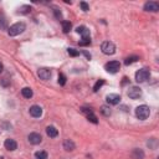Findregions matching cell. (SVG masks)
Masks as SVG:
<instances>
[{
	"mask_svg": "<svg viewBox=\"0 0 159 159\" xmlns=\"http://www.w3.org/2000/svg\"><path fill=\"white\" fill-rule=\"evenodd\" d=\"M91 44V37H88V39H82L80 41V46H87V45H90Z\"/></svg>",
	"mask_w": 159,
	"mask_h": 159,
	"instance_id": "cell-27",
	"label": "cell"
},
{
	"mask_svg": "<svg viewBox=\"0 0 159 159\" xmlns=\"http://www.w3.org/2000/svg\"><path fill=\"white\" fill-rule=\"evenodd\" d=\"M54 11H55V15H56L57 19H60V17L62 16V15H61V11H58V9H55Z\"/></svg>",
	"mask_w": 159,
	"mask_h": 159,
	"instance_id": "cell-29",
	"label": "cell"
},
{
	"mask_svg": "<svg viewBox=\"0 0 159 159\" xmlns=\"http://www.w3.org/2000/svg\"><path fill=\"white\" fill-rule=\"evenodd\" d=\"M139 60V57L138 56H129V57H127L126 60H124V63L127 65H132V63H134V62H137Z\"/></svg>",
	"mask_w": 159,
	"mask_h": 159,
	"instance_id": "cell-21",
	"label": "cell"
},
{
	"mask_svg": "<svg viewBox=\"0 0 159 159\" xmlns=\"http://www.w3.org/2000/svg\"><path fill=\"white\" fill-rule=\"evenodd\" d=\"M26 30V25L25 22H16V24L11 25L9 29H8V34L10 36H17V35L22 34Z\"/></svg>",
	"mask_w": 159,
	"mask_h": 159,
	"instance_id": "cell-1",
	"label": "cell"
},
{
	"mask_svg": "<svg viewBox=\"0 0 159 159\" xmlns=\"http://www.w3.org/2000/svg\"><path fill=\"white\" fill-rule=\"evenodd\" d=\"M30 114L34 117V118H39V117L42 116V108L37 104H34L30 107Z\"/></svg>",
	"mask_w": 159,
	"mask_h": 159,
	"instance_id": "cell-12",
	"label": "cell"
},
{
	"mask_svg": "<svg viewBox=\"0 0 159 159\" xmlns=\"http://www.w3.org/2000/svg\"><path fill=\"white\" fill-rule=\"evenodd\" d=\"M31 11V6L30 5H24V6H20L19 8V11L17 13L19 14H29Z\"/></svg>",
	"mask_w": 159,
	"mask_h": 159,
	"instance_id": "cell-20",
	"label": "cell"
},
{
	"mask_svg": "<svg viewBox=\"0 0 159 159\" xmlns=\"http://www.w3.org/2000/svg\"><path fill=\"white\" fill-rule=\"evenodd\" d=\"M103 85H104V80H99V81H97V82H96V85H95V87H93V91L97 92Z\"/></svg>",
	"mask_w": 159,
	"mask_h": 159,
	"instance_id": "cell-25",
	"label": "cell"
},
{
	"mask_svg": "<svg viewBox=\"0 0 159 159\" xmlns=\"http://www.w3.org/2000/svg\"><path fill=\"white\" fill-rule=\"evenodd\" d=\"M37 76H39L41 80H44V81L50 80V77H51V71H50V68H46V67L40 68L39 71H37Z\"/></svg>",
	"mask_w": 159,
	"mask_h": 159,
	"instance_id": "cell-9",
	"label": "cell"
},
{
	"mask_svg": "<svg viewBox=\"0 0 159 159\" xmlns=\"http://www.w3.org/2000/svg\"><path fill=\"white\" fill-rule=\"evenodd\" d=\"M3 70H4V66H3V63H1V62H0V73H1V72H3Z\"/></svg>",
	"mask_w": 159,
	"mask_h": 159,
	"instance_id": "cell-30",
	"label": "cell"
},
{
	"mask_svg": "<svg viewBox=\"0 0 159 159\" xmlns=\"http://www.w3.org/2000/svg\"><path fill=\"white\" fill-rule=\"evenodd\" d=\"M67 52H68V55H70V56H72V57H76V56H78V55H80V52H78L77 50H75V49H68Z\"/></svg>",
	"mask_w": 159,
	"mask_h": 159,
	"instance_id": "cell-26",
	"label": "cell"
},
{
	"mask_svg": "<svg viewBox=\"0 0 159 159\" xmlns=\"http://www.w3.org/2000/svg\"><path fill=\"white\" fill-rule=\"evenodd\" d=\"M66 76H65L63 73H60V75H58V83H60L61 86H65V85H66Z\"/></svg>",
	"mask_w": 159,
	"mask_h": 159,
	"instance_id": "cell-24",
	"label": "cell"
},
{
	"mask_svg": "<svg viewBox=\"0 0 159 159\" xmlns=\"http://www.w3.org/2000/svg\"><path fill=\"white\" fill-rule=\"evenodd\" d=\"M21 95L24 96L25 98H31L32 95H34V92H32V90H31L30 87H24L21 90Z\"/></svg>",
	"mask_w": 159,
	"mask_h": 159,
	"instance_id": "cell-18",
	"label": "cell"
},
{
	"mask_svg": "<svg viewBox=\"0 0 159 159\" xmlns=\"http://www.w3.org/2000/svg\"><path fill=\"white\" fill-rule=\"evenodd\" d=\"M132 159H144V152L139 148H134L131 153Z\"/></svg>",
	"mask_w": 159,
	"mask_h": 159,
	"instance_id": "cell-14",
	"label": "cell"
},
{
	"mask_svg": "<svg viewBox=\"0 0 159 159\" xmlns=\"http://www.w3.org/2000/svg\"><path fill=\"white\" fill-rule=\"evenodd\" d=\"M127 95H128L129 98H132V99H138V98L142 97V90H140L139 87H137V86H133V87H131L128 90Z\"/></svg>",
	"mask_w": 159,
	"mask_h": 159,
	"instance_id": "cell-6",
	"label": "cell"
},
{
	"mask_svg": "<svg viewBox=\"0 0 159 159\" xmlns=\"http://www.w3.org/2000/svg\"><path fill=\"white\" fill-rule=\"evenodd\" d=\"M61 25H62V30H63L65 34L70 32V30H71V27H72V25H71V22H70V21H62Z\"/></svg>",
	"mask_w": 159,
	"mask_h": 159,
	"instance_id": "cell-19",
	"label": "cell"
},
{
	"mask_svg": "<svg viewBox=\"0 0 159 159\" xmlns=\"http://www.w3.org/2000/svg\"><path fill=\"white\" fill-rule=\"evenodd\" d=\"M101 112H102V114L103 116H106V117H109L111 116V108L109 107H107V106H102L101 107Z\"/></svg>",
	"mask_w": 159,
	"mask_h": 159,
	"instance_id": "cell-23",
	"label": "cell"
},
{
	"mask_svg": "<svg viewBox=\"0 0 159 159\" xmlns=\"http://www.w3.org/2000/svg\"><path fill=\"white\" fill-rule=\"evenodd\" d=\"M46 134H47L50 138H55L58 135V131L54 126H49L47 128H46Z\"/></svg>",
	"mask_w": 159,
	"mask_h": 159,
	"instance_id": "cell-17",
	"label": "cell"
},
{
	"mask_svg": "<svg viewBox=\"0 0 159 159\" xmlns=\"http://www.w3.org/2000/svg\"><path fill=\"white\" fill-rule=\"evenodd\" d=\"M119 68H121V63L118 61H109L104 66V70L109 73H117L119 71Z\"/></svg>",
	"mask_w": 159,
	"mask_h": 159,
	"instance_id": "cell-5",
	"label": "cell"
},
{
	"mask_svg": "<svg viewBox=\"0 0 159 159\" xmlns=\"http://www.w3.org/2000/svg\"><path fill=\"white\" fill-rule=\"evenodd\" d=\"M36 159H49V155L47 153L44 152V150H40V152H36V154H35Z\"/></svg>",
	"mask_w": 159,
	"mask_h": 159,
	"instance_id": "cell-22",
	"label": "cell"
},
{
	"mask_svg": "<svg viewBox=\"0 0 159 159\" xmlns=\"http://www.w3.org/2000/svg\"><path fill=\"white\" fill-rule=\"evenodd\" d=\"M75 148H76V145L71 139H66L63 142V149L66 152H72V150H75Z\"/></svg>",
	"mask_w": 159,
	"mask_h": 159,
	"instance_id": "cell-16",
	"label": "cell"
},
{
	"mask_svg": "<svg viewBox=\"0 0 159 159\" xmlns=\"http://www.w3.org/2000/svg\"><path fill=\"white\" fill-rule=\"evenodd\" d=\"M76 32L82 35V39H88L90 37V30L86 26H78L76 29Z\"/></svg>",
	"mask_w": 159,
	"mask_h": 159,
	"instance_id": "cell-15",
	"label": "cell"
},
{
	"mask_svg": "<svg viewBox=\"0 0 159 159\" xmlns=\"http://www.w3.org/2000/svg\"><path fill=\"white\" fill-rule=\"evenodd\" d=\"M101 50L104 55H113L116 52V45L111 41H104L101 45Z\"/></svg>",
	"mask_w": 159,
	"mask_h": 159,
	"instance_id": "cell-4",
	"label": "cell"
},
{
	"mask_svg": "<svg viewBox=\"0 0 159 159\" xmlns=\"http://www.w3.org/2000/svg\"><path fill=\"white\" fill-rule=\"evenodd\" d=\"M80 6H81V9L83 10V11H88V10H90V6H88V4L85 3V1H81V3H80Z\"/></svg>",
	"mask_w": 159,
	"mask_h": 159,
	"instance_id": "cell-28",
	"label": "cell"
},
{
	"mask_svg": "<svg viewBox=\"0 0 159 159\" xmlns=\"http://www.w3.org/2000/svg\"><path fill=\"white\" fill-rule=\"evenodd\" d=\"M4 147H5V148H6L8 150H11V152H13V150H15V149L17 148V143L15 142L14 139L9 138V139H6V140L4 142Z\"/></svg>",
	"mask_w": 159,
	"mask_h": 159,
	"instance_id": "cell-13",
	"label": "cell"
},
{
	"mask_svg": "<svg viewBox=\"0 0 159 159\" xmlns=\"http://www.w3.org/2000/svg\"><path fill=\"white\" fill-rule=\"evenodd\" d=\"M27 139H29V142H30L31 144H34V145L40 144L41 142H42V137H41V134L40 133H36V132L29 134L27 135Z\"/></svg>",
	"mask_w": 159,
	"mask_h": 159,
	"instance_id": "cell-8",
	"label": "cell"
},
{
	"mask_svg": "<svg viewBox=\"0 0 159 159\" xmlns=\"http://www.w3.org/2000/svg\"><path fill=\"white\" fill-rule=\"evenodd\" d=\"M106 101H107L108 104H118L121 102V96L119 95H116V93H109L106 97Z\"/></svg>",
	"mask_w": 159,
	"mask_h": 159,
	"instance_id": "cell-10",
	"label": "cell"
},
{
	"mask_svg": "<svg viewBox=\"0 0 159 159\" xmlns=\"http://www.w3.org/2000/svg\"><path fill=\"white\" fill-rule=\"evenodd\" d=\"M149 76H150L149 70L140 68V70H138V71L135 72V81H137L138 83H142V82H145L149 78Z\"/></svg>",
	"mask_w": 159,
	"mask_h": 159,
	"instance_id": "cell-3",
	"label": "cell"
},
{
	"mask_svg": "<svg viewBox=\"0 0 159 159\" xmlns=\"http://www.w3.org/2000/svg\"><path fill=\"white\" fill-rule=\"evenodd\" d=\"M81 111H82V113H83L86 117H87V119L90 121V122H92V123H95V124H97L98 123V119H97V117H96V114L93 113V111L92 109H90V108H81Z\"/></svg>",
	"mask_w": 159,
	"mask_h": 159,
	"instance_id": "cell-7",
	"label": "cell"
},
{
	"mask_svg": "<svg viewBox=\"0 0 159 159\" xmlns=\"http://www.w3.org/2000/svg\"><path fill=\"white\" fill-rule=\"evenodd\" d=\"M144 10L152 11V13H157V11H159V4L157 1H147L144 4Z\"/></svg>",
	"mask_w": 159,
	"mask_h": 159,
	"instance_id": "cell-11",
	"label": "cell"
},
{
	"mask_svg": "<svg viewBox=\"0 0 159 159\" xmlns=\"http://www.w3.org/2000/svg\"><path fill=\"white\" fill-rule=\"evenodd\" d=\"M150 114V109L147 104H142V106H138L137 108H135V116H137V118H139L140 121H144L149 117Z\"/></svg>",
	"mask_w": 159,
	"mask_h": 159,
	"instance_id": "cell-2",
	"label": "cell"
}]
</instances>
